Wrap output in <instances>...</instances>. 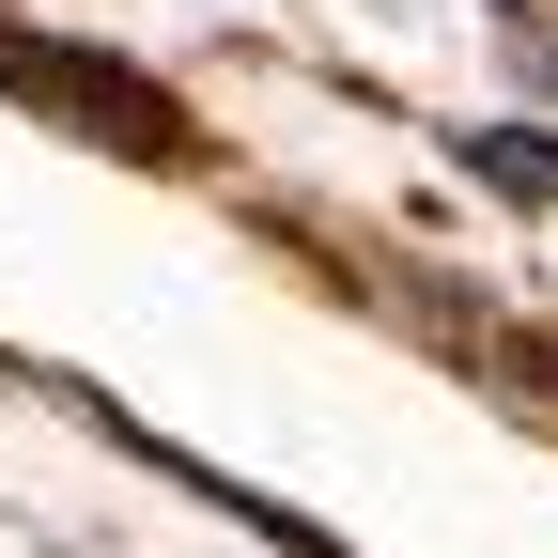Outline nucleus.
I'll use <instances>...</instances> for the list:
<instances>
[{"label": "nucleus", "instance_id": "f03ea898", "mask_svg": "<svg viewBox=\"0 0 558 558\" xmlns=\"http://www.w3.org/2000/svg\"><path fill=\"white\" fill-rule=\"evenodd\" d=\"M543 78H558V47H543Z\"/></svg>", "mask_w": 558, "mask_h": 558}, {"label": "nucleus", "instance_id": "f257e3e1", "mask_svg": "<svg viewBox=\"0 0 558 558\" xmlns=\"http://www.w3.org/2000/svg\"><path fill=\"white\" fill-rule=\"evenodd\" d=\"M465 156H481V171H497L512 202H558V140H512V124H481V140H465Z\"/></svg>", "mask_w": 558, "mask_h": 558}]
</instances>
